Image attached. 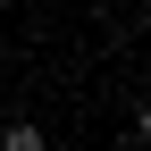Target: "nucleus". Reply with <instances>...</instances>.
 <instances>
[{
	"instance_id": "f257e3e1",
	"label": "nucleus",
	"mask_w": 151,
	"mask_h": 151,
	"mask_svg": "<svg viewBox=\"0 0 151 151\" xmlns=\"http://www.w3.org/2000/svg\"><path fill=\"white\" fill-rule=\"evenodd\" d=\"M0 151H42V126H25V118H17L9 134H0Z\"/></svg>"
}]
</instances>
